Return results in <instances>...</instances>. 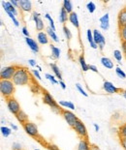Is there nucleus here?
I'll use <instances>...</instances> for the list:
<instances>
[{
    "label": "nucleus",
    "instance_id": "4468645a",
    "mask_svg": "<svg viewBox=\"0 0 126 150\" xmlns=\"http://www.w3.org/2000/svg\"><path fill=\"white\" fill-rule=\"evenodd\" d=\"M117 23H118V27L126 26V7L120 10V12L118 13Z\"/></svg>",
    "mask_w": 126,
    "mask_h": 150
},
{
    "label": "nucleus",
    "instance_id": "c85d7f7f",
    "mask_svg": "<svg viewBox=\"0 0 126 150\" xmlns=\"http://www.w3.org/2000/svg\"><path fill=\"white\" fill-rule=\"evenodd\" d=\"M1 134L3 137H5V138H8V137L12 134V130L9 128V127H6V126H2L1 127Z\"/></svg>",
    "mask_w": 126,
    "mask_h": 150
},
{
    "label": "nucleus",
    "instance_id": "c03bdc74",
    "mask_svg": "<svg viewBox=\"0 0 126 150\" xmlns=\"http://www.w3.org/2000/svg\"><path fill=\"white\" fill-rule=\"evenodd\" d=\"M28 64L31 67H36L37 66V63L34 59H28Z\"/></svg>",
    "mask_w": 126,
    "mask_h": 150
},
{
    "label": "nucleus",
    "instance_id": "2f4dec72",
    "mask_svg": "<svg viewBox=\"0 0 126 150\" xmlns=\"http://www.w3.org/2000/svg\"><path fill=\"white\" fill-rule=\"evenodd\" d=\"M63 33H64V36H65V38L67 40L72 39V37H73L72 32H71L70 29L66 26V25H63Z\"/></svg>",
    "mask_w": 126,
    "mask_h": 150
},
{
    "label": "nucleus",
    "instance_id": "39448f33",
    "mask_svg": "<svg viewBox=\"0 0 126 150\" xmlns=\"http://www.w3.org/2000/svg\"><path fill=\"white\" fill-rule=\"evenodd\" d=\"M61 114H62L63 118L65 119L68 125H69L71 128H74L76 122L79 120V118L76 116V114L74 112H72L71 110H65V108H62V110H61Z\"/></svg>",
    "mask_w": 126,
    "mask_h": 150
},
{
    "label": "nucleus",
    "instance_id": "58836bf2",
    "mask_svg": "<svg viewBox=\"0 0 126 150\" xmlns=\"http://www.w3.org/2000/svg\"><path fill=\"white\" fill-rule=\"evenodd\" d=\"M76 87H77L78 90H79L80 93L83 95V96H85V97H87V96H88V94H87L86 92H85V90H83V88L82 87V86H80V83H77V84H76Z\"/></svg>",
    "mask_w": 126,
    "mask_h": 150
},
{
    "label": "nucleus",
    "instance_id": "5fc2aeb1",
    "mask_svg": "<svg viewBox=\"0 0 126 150\" xmlns=\"http://www.w3.org/2000/svg\"><path fill=\"white\" fill-rule=\"evenodd\" d=\"M91 150H100L98 148V146H96V145H91Z\"/></svg>",
    "mask_w": 126,
    "mask_h": 150
},
{
    "label": "nucleus",
    "instance_id": "2eb2a0df",
    "mask_svg": "<svg viewBox=\"0 0 126 150\" xmlns=\"http://www.w3.org/2000/svg\"><path fill=\"white\" fill-rule=\"evenodd\" d=\"M77 150H91V144L89 143L88 139H80L78 144Z\"/></svg>",
    "mask_w": 126,
    "mask_h": 150
},
{
    "label": "nucleus",
    "instance_id": "b1692460",
    "mask_svg": "<svg viewBox=\"0 0 126 150\" xmlns=\"http://www.w3.org/2000/svg\"><path fill=\"white\" fill-rule=\"evenodd\" d=\"M79 62H80V68L83 72H87L89 70V65L87 64L85 59V56L83 55H80L79 57Z\"/></svg>",
    "mask_w": 126,
    "mask_h": 150
},
{
    "label": "nucleus",
    "instance_id": "7ed1b4c3",
    "mask_svg": "<svg viewBox=\"0 0 126 150\" xmlns=\"http://www.w3.org/2000/svg\"><path fill=\"white\" fill-rule=\"evenodd\" d=\"M43 102L46 105H48V107H50L51 110H54L57 113H61V110H62V108H59V105L56 103V101L54 100L53 97L51 96V95L48 93V92L45 91L44 92V95H43Z\"/></svg>",
    "mask_w": 126,
    "mask_h": 150
},
{
    "label": "nucleus",
    "instance_id": "cd10ccee",
    "mask_svg": "<svg viewBox=\"0 0 126 150\" xmlns=\"http://www.w3.org/2000/svg\"><path fill=\"white\" fill-rule=\"evenodd\" d=\"M51 55L54 58H59L60 57V53H61V50L58 49L57 47H56L54 45H51Z\"/></svg>",
    "mask_w": 126,
    "mask_h": 150
},
{
    "label": "nucleus",
    "instance_id": "bb28decb",
    "mask_svg": "<svg viewBox=\"0 0 126 150\" xmlns=\"http://www.w3.org/2000/svg\"><path fill=\"white\" fill-rule=\"evenodd\" d=\"M62 7L65 9V11L68 13V14H71L73 13V4L70 0H64L63 1V4H62Z\"/></svg>",
    "mask_w": 126,
    "mask_h": 150
},
{
    "label": "nucleus",
    "instance_id": "3c124183",
    "mask_svg": "<svg viewBox=\"0 0 126 150\" xmlns=\"http://www.w3.org/2000/svg\"><path fill=\"white\" fill-rule=\"evenodd\" d=\"M120 94H122V96H123L124 99L126 100V90H125V89H122L121 92H120Z\"/></svg>",
    "mask_w": 126,
    "mask_h": 150
},
{
    "label": "nucleus",
    "instance_id": "37998d69",
    "mask_svg": "<svg viewBox=\"0 0 126 150\" xmlns=\"http://www.w3.org/2000/svg\"><path fill=\"white\" fill-rule=\"evenodd\" d=\"M32 73H33V75L35 78H37L38 79H41V76H40V73H39L38 70H32Z\"/></svg>",
    "mask_w": 126,
    "mask_h": 150
},
{
    "label": "nucleus",
    "instance_id": "c756f323",
    "mask_svg": "<svg viewBox=\"0 0 126 150\" xmlns=\"http://www.w3.org/2000/svg\"><path fill=\"white\" fill-rule=\"evenodd\" d=\"M119 29V36H120L121 42H126V26L118 27Z\"/></svg>",
    "mask_w": 126,
    "mask_h": 150
},
{
    "label": "nucleus",
    "instance_id": "6e6552de",
    "mask_svg": "<svg viewBox=\"0 0 126 150\" xmlns=\"http://www.w3.org/2000/svg\"><path fill=\"white\" fill-rule=\"evenodd\" d=\"M6 104H7V108L8 110L11 111L13 114L17 115V114L21 111V106H19V102L16 100L14 97L12 98H9V99H6Z\"/></svg>",
    "mask_w": 126,
    "mask_h": 150
},
{
    "label": "nucleus",
    "instance_id": "a18cd8bd",
    "mask_svg": "<svg viewBox=\"0 0 126 150\" xmlns=\"http://www.w3.org/2000/svg\"><path fill=\"white\" fill-rule=\"evenodd\" d=\"M10 2L12 3V5L14 6V7H16V8H19V1H17V0H11Z\"/></svg>",
    "mask_w": 126,
    "mask_h": 150
},
{
    "label": "nucleus",
    "instance_id": "20e7f679",
    "mask_svg": "<svg viewBox=\"0 0 126 150\" xmlns=\"http://www.w3.org/2000/svg\"><path fill=\"white\" fill-rule=\"evenodd\" d=\"M18 66H6L3 67L0 71V78L1 79H5V81H12L14 78V75L16 71H17Z\"/></svg>",
    "mask_w": 126,
    "mask_h": 150
},
{
    "label": "nucleus",
    "instance_id": "72a5a7b5",
    "mask_svg": "<svg viewBox=\"0 0 126 150\" xmlns=\"http://www.w3.org/2000/svg\"><path fill=\"white\" fill-rule=\"evenodd\" d=\"M114 57H115V59L117 61L119 64L121 63V60H122V53H121V52L120 50H114Z\"/></svg>",
    "mask_w": 126,
    "mask_h": 150
},
{
    "label": "nucleus",
    "instance_id": "09e8293b",
    "mask_svg": "<svg viewBox=\"0 0 126 150\" xmlns=\"http://www.w3.org/2000/svg\"><path fill=\"white\" fill-rule=\"evenodd\" d=\"M121 49L124 53L126 52V42H121Z\"/></svg>",
    "mask_w": 126,
    "mask_h": 150
},
{
    "label": "nucleus",
    "instance_id": "f257e3e1",
    "mask_svg": "<svg viewBox=\"0 0 126 150\" xmlns=\"http://www.w3.org/2000/svg\"><path fill=\"white\" fill-rule=\"evenodd\" d=\"M12 81L15 83V85H26L30 81V76H29V73L25 68L18 67Z\"/></svg>",
    "mask_w": 126,
    "mask_h": 150
},
{
    "label": "nucleus",
    "instance_id": "f704fd0d",
    "mask_svg": "<svg viewBox=\"0 0 126 150\" xmlns=\"http://www.w3.org/2000/svg\"><path fill=\"white\" fill-rule=\"evenodd\" d=\"M6 5H7V7H8V9H9V11L12 13L13 15L15 16H18V11H17V8L16 7H14V6L12 5V3L10 2V1H6Z\"/></svg>",
    "mask_w": 126,
    "mask_h": 150
},
{
    "label": "nucleus",
    "instance_id": "423d86ee",
    "mask_svg": "<svg viewBox=\"0 0 126 150\" xmlns=\"http://www.w3.org/2000/svg\"><path fill=\"white\" fill-rule=\"evenodd\" d=\"M23 127V130L24 132L27 134L28 136H30L31 138H34V139H37L39 138V131H38V127L35 123L33 122H30L28 121L25 124L22 125Z\"/></svg>",
    "mask_w": 126,
    "mask_h": 150
},
{
    "label": "nucleus",
    "instance_id": "a878e982",
    "mask_svg": "<svg viewBox=\"0 0 126 150\" xmlns=\"http://www.w3.org/2000/svg\"><path fill=\"white\" fill-rule=\"evenodd\" d=\"M58 105L61 106L62 108H69V110H75V105L70 101H59Z\"/></svg>",
    "mask_w": 126,
    "mask_h": 150
},
{
    "label": "nucleus",
    "instance_id": "a211bd4d",
    "mask_svg": "<svg viewBox=\"0 0 126 150\" xmlns=\"http://www.w3.org/2000/svg\"><path fill=\"white\" fill-rule=\"evenodd\" d=\"M86 37H87V41H88L90 47H91L93 50L98 49V45H97L94 42V38H93V31L92 30L87 29V31H86Z\"/></svg>",
    "mask_w": 126,
    "mask_h": 150
},
{
    "label": "nucleus",
    "instance_id": "8fccbe9b",
    "mask_svg": "<svg viewBox=\"0 0 126 150\" xmlns=\"http://www.w3.org/2000/svg\"><path fill=\"white\" fill-rule=\"evenodd\" d=\"M59 85H60V87H61V88L64 89V90L66 89V84H65V82H64V81H59Z\"/></svg>",
    "mask_w": 126,
    "mask_h": 150
},
{
    "label": "nucleus",
    "instance_id": "4d7b16f0",
    "mask_svg": "<svg viewBox=\"0 0 126 150\" xmlns=\"http://www.w3.org/2000/svg\"><path fill=\"white\" fill-rule=\"evenodd\" d=\"M35 150H39V149H35Z\"/></svg>",
    "mask_w": 126,
    "mask_h": 150
},
{
    "label": "nucleus",
    "instance_id": "9b49d317",
    "mask_svg": "<svg viewBox=\"0 0 126 150\" xmlns=\"http://www.w3.org/2000/svg\"><path fill=\"white\" fill-rule=\"evenodd\" d=\"M100 27H101L102 30L107 31L110 28V15L108 13H106L104 16H102L100 18Z\"/></svg>",
    "mask_w": 126,
    "mask_h": 150
},
{
    "label": "nucleus",
    "instance_id": "603ef678",
    "mask_svg": "<svg viewBox=\"0 0 126 150\" xmlns=\"http://www.w3.org/2000/svg\"><path fill=\"white\" fill-rule=\"evenodd\" d=\"M11 128L13 129V130H15V131H18V126H16L15 124H11Z\"/></svg>",
    "mask_w": 126,
    "mask_h": 150
},
{
    "label": "nucleus",
    "instance_id": "7c9ffc66",
    "mask_svg": "<svg viewBox=\"0 0 126 150\" xmlns=\"http://www.w3.org/2000/svg\"><path fill=\"white\" fill-rule=\"evenodd\" d=\"M86 9H87V11L90 13V14H92V13H94L95 10H96V4H95L94 2H92V1L87 2Z\"/></svg>",
    "mask_w": 126,
    "mask_h": 150
},
{
    "label": "nucleus",
    "instance_id": "dca6fc26",
    "mask_svg": "<svg viewBox=\"0 0 126 150\" xmlns=\"http://www.w3.org/2000/svg\"><path fill=\"white\" fill-rule=\"evenodd\" d=\"M58 21L60 23H62L63 25H65L67 21H69V14L65 11V9L63 7H61L59 11V16H58Z\"/></svg>",
    "mask_w": 126,
    "mask_h": 150
},
{
    "label": "nucleus",
    "instance_id": "79ce46f5",
    "mask_svg": "<svg viewBox=\"0 0 126 150\" xmlns=\"http://www.w3.org/2000/svg\"><path fill=\"white\" fill-rule=\"evenodd\" d=\"M120 139V144L123 147L124 150H126V138H119Z\"/></svg>",
    "mask_w": 126,
    "mask_h": 150
},
{
    "label": "nucleus",
    "instance_id": "e433bc0d",
    "mask_svg": "<svg viewBox=\"0 0 126 150\" xmlns=\"http://www.w3.org/2000/svg\"><path fill=\"white\" fill-rule=\"evenodd\" d=\"M115 74L117 75L118 78H120L122 79H126V74L123 72V70H121L119 67H116V68H115Z\"/></svg>",
    "mask_w": 126,
    "mask_h": 150
},
{
    "label": "nucleus",
    "instance_id": "6e6d98bb",
    "mask_svg": "<svg viewBox=\"0 0 126 150\" xmlns=\"http://www.w3.org/2000/svg\"><path fill=\"white\" fill-rule=\"evenodd\" d=\"M124 54H125V57H126V52H125V53H124Z\"/></svg>",
    "mask_w": 126,
    "mask_h": 150
},
{
    "label": "nucleus",
    "instance_id": "4c0bfd02",
    "mask_svg": "<svg viewBox=\"0 0 126 150\" xmlns=\"http://www.w3.org/2000/svg\"><path fill=\"white\" fill-rule=\"evenodd\" d=\"M46 78H47V79H48V81H50L53 84H57V83H59V81H56V76H53V75H51V74H46Z\"/></svg>",
    "mask_w": 126,
    "mask_h": 150
},
{
    "label": "nucleus",
    "instance_id": "f03ea898",
    "mask_svg": "<svg viewBox=\"0 0 126 150\" xmlns=\"http://www.w3.org/2000/svg\"><path fill=\"white\" fill-rule=\"evenodd\" d=\"M15 91L16 85L13 81H5V79L0 81V92L3 97H5L6 99L12 98Z\"/></svg>",
    "mask_w": 126,
    "mask_h": 150
},
{
    "label": "nucleus",
    "instance_id": "49530a36",
    "mask_svg": "<svg viewBox=\"0 0 126 150\" xmlns=\"http://www.w3.org/2000/svg\"><path fill=\"white\" fill-rule=\"evenodd\" d=\"M89 70L94 73H98V69H97V67L95 65H89Z\"/></svg>",
    "mask_w": 126,
    "mask_h": 150
},
{
    "label": "nucleus",
    "instance_id": "4be33fe9",
    "mask_svg": "<svg viewBox=\"0 0 126 150\" xmlns=\"http://www.w3.org/2000/svg\"><path fill=\"white\" fill-rule=\"evenodd\" d=\"M46 31H47L48 36L50 37L51 39L53 41V42H56V43H58V42H59V39H58V37H57V35H56V31L51 29V28L50 26H48V27L47 28Z\"/></svg>",
    "mask_w": 126,
    "mask_h": 150
},
{
    "label": "nucleus",
    "instance_id": "412c9836",
    "mask_svg": "<svg viewBox=\"0 0 126 150\" xmlns=\"http://www.w3.org/2000/svg\"><path fill=\"white\" fill-rule=\"evenodd\" d=\"M16 117H17V119H18V121L21 124H25L26 122H28V116H27V114L24 112L23 110H21L16 115Z\"/></svg>",
    "mask_w": 126,
    "mask_h": 150
},
{
    "label": "nucleus",
    "instance_id": "de8ad7c7",
    "mask_svg": "<svg viewBox=\"0 0 126 150\" xmlns=\"http://www.w3.org/2000/svg\"><path fill=\"white\" fill-rule=\"evenodd\" d=\"M48 149H50V150H60L59 148L57 147V146L53 145V144H50V145H48Z\"/></svg>",
    "mask_w": 126,
    "mask_h": 150
},
{
    "label": "nucleus",
    "instance_id": "ddd939ff",
    "mask_svg": "<svg viewBox=\"0 0 126 150\" xmlns=\"http://www.w3.org/2000/svg\"><path fill=\"white\" fill-rule=\"evenodd\" d=\"M19 9L22 12H31L32 11V2L30 0H19Z\"/></svg>",
    "mask_w": 126,
    "mask_h": 150
},
{
    "label": "nucleus",
    "instance_id": "a19ab883",
    "mask_svg": "<svg viewBox=\"0 0 126 150\" xmlns=\"http://www.w3.org/2000/svg\"><path fill=\"white\" fill-rule=\"evenodd\" d=\"M21 31H22V34L24 35L25 38H27L29 37V32H28V29H27V27L26 26H23L21 28Z\"/></svg>",
    "mask_w": 126,
    "mask_h": 150
},
{
    "label": "nucleus",
    "instance_id": "f8f14e48",
    "mask_svg": "<svg viewBox=\"0 0 126 150\" xmlns=\"http://www.w3.org/2000/svg\"><path fill=\"white\" fill-rule=\"evenodd\" d=\"M25 43H26V45L29 47V49H30L34 53L39 52L38 42H36V41H35L34 39H32V38H30V37L25 38Z\"/></svg>",
    "mask_w": 126,
    "mask_h": 150
},
{
    "label": "nucleus",
    "instance_id": "864d4df0",
    "mask_svg": "<svg viewBox=\"0 0 126 150\" xmlns=\"http://www.w3.org/2000/svg\"><path fill=\"white\" fill-rule=\"evenodd\" d=\"M93 126H94V129H95V131H96V132H98V131L100 130L99 126L97 125V124H93Z\"/></svg>",
    "mask_w": 126,
    "mask_h": 150
},
{
    "label": "nucleus",
    "instance_id": "473e14b6",
    "mask_svg": "<svg viewBox=\"0 0 126 150\" xmlns=\"http://www.w3.org/2000/svg\"><path fill=\"white\" fill-rule=\"evenodd\" d=\"M119 138H126V123L122 124L118 129Z\"/></svg>",
    "mask_w": 126,
    "mask_h": 150
},
{
    "label": "nucleus",
    "instance_id": "393cba45",
    "mask_svg": "<svg viewBox=\"0 0 126 150\" xmlns=\"http://www.w3.org/2000/svg\"><path fill=\"white\" fill-rule=\"evenodd\" d=\"M35 22V27H36V30L39 31V32H43L44 28H45V24H44V21H42L41 18H38L36 20H34Z\"/></svg>",
    "mask_w": 126,
    "mask_h": 150
},
{
    "label": "nucleus",
    "instance_id": "5701e85b",
    "mask_svg": "<svg viewBox=\"0 0 126 150\" xmlns=\"http://www.w3.org/2000/svg\"><path fill=\"white\" fill-rule=\"evenodd\" d=\"M50 66H51V70H53V72L54 76H56V78L59 79V81H61V79H62V75H61V72H60L59 68L57 67V65L54 64V63H51Z\"/></svg>",
    "mask_w": 126,
    "mask_h": 150
},
{
    "label": "nucleus",
    "instance_id": "c9c22d12",
    "mask_svg": "<svg viewBox=\"0 0 126 150\" xmlns=\"http://www.w3.org/2000/svg\"><path fill=\"white\" fill-rule=\"evenodd\" d=\"M45 18H46L47 20L48 21V22H50V27H51L53 30L56 31V24H54V21H53V18L51 17V15H50V14H46V15H45Z\"/></svg>",
    "mask_w": 126,
    "mask_h": 150
},
{
    "label": "nucleus",
    "instance_id": "f3484780",
    "mask_svg": "<svg viewBox=\"0 0 126 150\" xmlns=\"http://www.w3.org/2000/svg\"><path fill=\"white\" fill-rule=\"evenodd\" d=\"M48 41H50V39H48V36L47 32H38L37 34V42L38 44H41V45H47L48 44Z\"/></svg>",
    "mask_w": 126,
    "mask_h": 150
},
{
    "label": "nucleus",
    "instance_id": "ea45409f",
    "mask_svg": "<svg viewBox=\"0 0 126 150\" xmlns=\"http://www.w3.org/2000/svg\"><path fill=\"white\" fill-rule=\"evenodd\" d=\"M12 150H22L21 144V143H19V142H15V143H13Z\"/></svg>",
    "mask_w": 126,
    "mask_h": 150
},
{
    "label": "nucleus",
    "instance_id": "0eeeda50",
    "mask_svg": "<svg viewBox=\"0 0 126 150\" xmlns=\"http://www.w3.org/2000/svg\"><path fill=\"white\" fill-rule=\"evenodd\" d=\"M74 131L77 133V135L80 137V139H88V137H87V129L85 125L83 124L80 119L77 121L75 126H74Z\"/></svg>",
    "mask_w": 126,
    "mask_h": 150
},
{
    "label": "nucleus",
    "instance_id": "1a4fd4ad",
    "mask_svg": "<svg viewBox=\"0 0 126 150\" xmlns=\"http://www.w3.org/2000/svg\"><path fill=\"white\" fill-rule=\"evenodd\" d=\"M93 38H94V42L98 45V49L100 50H104V47L106 45V40H105V37L98 29H95L93 30Z\"/></svg>",
    "mask_w": 126,
    "mask_h": 150
},
{
    "label": "nucleus",
    "instance_id": "9d476101",
    "mask_svg": "<svg viewBox=\"0 0 126 150\" xmlns=\"http://www.w3.org/2000/svg\"><path fill=\"white\" fill-rule=\"evenodd\" d=\"M103 89L107 92L108 94H115V93H120L122 89L116 87L114 83H112L111 81H104L103 83Z\"/></svg>",
    "mask_w": 126,
    "mask_h": 150
},
{
    "label": "nucleus",
    "instance_id": "6ab92c4d",
    "mask_svg": "<svg viewBox=\"0 0 126 150\" xmlns=\"http://www.w3.org/2000/svg\"><path fill=\"white\" fill-rule=\"evenodd\" d=\"M69 21L72 23L73 26H75L77 29L80 28V22H79V18H78V15L76 12L71 13L69 15Z\"/></svg>",
    "mask_w": 126,
    "mask_h": 150
},
{
    "label": "nucleus",
    "instance_id": "aec40b11",
    "mask_svg": "<svg viewBox=\"0 0 126 150\" xmlns=\"http://www.w3.org/2000/svg\"><path fill=\"white\" fill-rule=\"evenodd\" d=\"M101 64L103 67H105L106 69H112L114 68V62L112 61V59H110L109 57H106V56H103L101 60H100Z\"/></svg>",
    "mask_w": 126,
    "mask_h": 150
}]
</instances>
